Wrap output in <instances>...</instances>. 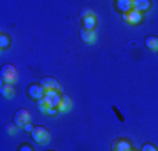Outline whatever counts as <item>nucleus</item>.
<instances>
[{
	"label": "nucleus",
	"instance_id": "nucleus-6",
	"mask_svg": "<svg viewBox=\"0 0 158 151\" xmlns=\"http://www.w3.org/2000/svg\"><path fill=\"white\" fill-rule=\"evenodd\" d=\"M141 18H142V12L135 11V9H132V11H128V12H125V14H123V19L127 23H130V25L139 23V21H141Z\"/></svg>",
	"mask_w": 158,
	"mask_h": 151
},
{
	"label": "nucleus",
	"instance_id": "nucleus-23",
	"mask_svg": "<svg viewBox=\"0 0 158 151\" xmlns=\"http://www.w3.org/2000/svg\"><path fill=\"white\" fill-rule=\"evenodd\" d=\"M23 128L27 130V132H30V134H32V130H34L35 127H34V125H32V123H27V125H25V127H23Z\"/></svg>",
	"mask_w": 158,
	"mask_h": 151
},
{
	"label": "nucleus",
	"instance_id": "nucleus-3",
	"mask_svg": "<svg viewBox=\"0 0 158 151\" xmlns=\"http://www.w3.org/2000/svg\"><path fill=\"white\" fill-rule=\"evenodd\" d=\"M12 123L16 125L18 128L19 127H25L27 123H30V112L27 109H18L12 116Z\"/></svg>",
	"mask_w": 158,
	"mask_h": 151
},
{
	"label": "nucleus",
	"instance_id": "nucleus-10",
	"mask_svg": "<svg viewBox=\"0 0 158 151\" xmlns=\"http://www.w3.org/2000/svg\"><path fill=\"white\" fill-rule=\"evenodd\" d=\"M81 39H83V42H86V44H93L97 39V35L95 32H90V30H81Z\"/></svg>",
	"mask_w": 158,
	"mask_h": 151
},
{
	"label": "nucleus",
	"instance_id": "nucleus-15",
	"mask_svg": "<svg viewBox=\"0 0 158 151\" xmlns=\"http://www.w3.org/2000/svg\"><path fill=\"white\" fill-rule=\"evenodd\" d=\"M146 46H148L151 51H158V37H155V35H149V37L146 39Z\"/></svg>",
	"mask_w": 158,
	"mask_h": 151
},
{
	"label": "nucleus",
	"instance_id": "nucleus-9",
	"mask_svg": "<svg viewBox=\"0 0 158 151\" xmlns=\"http://www.w3.org/2000/svg\"><path fill=\"white\" fill-rule=\"evenodd\" d=\"M116 9L121 11L123 14L132 11V9H134V0H118V2H116Z\"/></svg>",
	"mask_w": 158,
	"mask_h": 151
},
{
	"label": "nucleus",
	"instance_id": "nucleus-2",
	"mask_svg": "<svg viewBox=\"0 0 158 151\" xmlns=\"http://www.w3.org/2000/svg\"><path fill=\"white\" fill-rule=\"evenodd\" d=\"M32 139H34L35 142H39V144H44V142H48V141L51 139V134L46 127H35V128L32 130Z\"/></svg>",
	"mask_w": 158,
	"mask_h": 151
},
{
	"label": "nucleus",
	"instance_id": "nucleus-20",
	"mask_svg": "<svg viewBox=\"0 0 158 151\" xmlns=\"http://www.w3.org/2000/svg\"><path fill=\"white\" fill-rule=\"evenodd\" d=\"M90 16H93V11H91V9H88V7H86V9H83V11H81V19L90 18Z\"/></svg>",
	"mask_w": 158,
	"mask_h": 151
},
{
	"label": "nucleus",
	"instance_id": "nucleus-11",
	"mask_svg": "<svg viewBox=\"0 0 158 151\" xmlns=\"http://www.w3.org/2000/svg\"><path fill=\"white\" fill-rule=\"evenodd\" d=\"M95 27H97V18H95V14H93V16H90V18H85V19H83V28H85V30L95 32Z\"/></svg>",
	"mask_w": 158,
	"mask_h": 151
},
{
	"label": "nucleus",
	"instance_id": "nucleus-14",
	"mask_svg": "<svg viewBox=\"0 0 158 151\" xmlns=\"http://www.w3.org/2000/svg\"><path fill=\"white\" fill-rule=\"evenodd\" d=\"M0 91H2V95L7 97V99H11V97L14 95V88H12V84H9V83H2Z\"/></svg>",
	"mask_w": 158,
	"mask_h": 151
},
{
	"label": "nucleus",
	"instance_id": "nucleus-13",
	"mask_svg": "<svg viewBox=\"0 0 158 151\" xmlns=\"http://www.w3.org/2000/svg\"><path fill=\"white\" fill-rule=\"evenodd\" d=\"M70 107H72L70 99H69L67 95H62V102H60V106H58V112H67Z\"/></svg>",
	"mask_w": 158,
	"mask_h": 151
},
{
	"label": "nucleus",
	"instance_id": "nucleus-1",
	"mask_svg": "<svg viewBox=\"0 0 158 151\" xmlns=\"http://www.w3.org/2000/svg\"><path fill=\"white\" fill-rule=\"evenodd\" d=\"M0 76H2V83L12 84V83L18 79V69L14 67V65H11V63H6V65L2 67V72H0Z\"/></svg>",
	"mask_w": 158,
	"mask_h": 151
},
{
	"label": "nucleus",
	"instance_id": "nucleus-21",
	"mask_svg": "<svg viewBox=\"0 0 158 151\" xmlns=\"http://www.w3.org/2000/svg\"><path fill=\"white\" fill-rule=\"evenodd\" d=\"M56 112H58V107H49L46 114H48V116H56Z\"/></svg>",
	"mask_w": 158,
	"mask_h": 151
},
{
	"label": "nucleus",
	"instance_id": "nucleus-5",
	"mask_svg": "<svg viewBox=\"0 0 158 151\" xmlns=\"http://www.w3.org/2000/svg\"><path fill=\"white\" fill-rule=\"evenodd\" d=\"M27 95L30 99H34V100H40V99H44L46 90L42 88V84H30L27 88Z\"/></svg>",
	"mask_w": 158,
	"mask_h": 151
},
{
	"label": "nucleus",
	"instance_id": "nucleus-22",
	"mask_svg": "<svg viewBox=\"0 0 158 151\" xmlns=\"http://www.w3.org/2000/svg\"><path fill=\"white\" fill-rule=\"evenodd\" d=\"M14 132H16V125L12 123V125H9V127H7V134H14Z\"/></svg>",
	"mask_w": 158,
	"mask_h": 151
},
{
	"label": "nucleus",
	"instance_id": "nucleus-16",
	"mask_svg": "<svg viewBox=\"0 0 158 151\" xmlns=\"http://www.w3.org/2000/svg\"><path fill=\"white\" fill-rule=\"evenodd\" d=\"M9 44H11V37L2 32V34H0V49H2V51L7 49V48H9Z\"/></svg>",
	"mask_w": 158,
	"mask_h": 151
},
{
	"label": "nucleus",
	"instance_id": "nucleus-8",
	"mask_svg": "<svg viewBox=\"0 0 158 151\" xmlns=\"http://www.w3.org/2000/svg\"><path fill=\"white\" fill-rule=\"evenodd\" d=\"M132 149V144L130 141L127 139H116L113 144V151H130Z\"/></svg>",
	"mask_w": 158,
	"mask_h": 151
},
{
	"label": "nucleus",
	"instance_id": "nucleus-24",
	"mask_svg": "<svg viewBox=\"0 0 158 151\" xmlns=\"http://www.w3.org/2000/svg\"><path fill=\"white\" fill-rule=\"evenodd\" d=\"M130 151H137V149H134V148H132V149H130Z\"/></svg>",
	"mask_w": 158,
	"mask_h": 151
},
{
	"label": "nucleus",
	"instance_id": "nucleus-4",
	"mask_svg": "<svg viewBox=\"0 0 158 151\" xmlns=\"http://www.w3.org/2000/svg\"><path fill=\"white\" fill-rule=\"evenodd\" d=\"M44 100L48 102V106L49 107H58L60 106V102H62V93L56 91V90H49V91H46Z\"/></svg>",
	"mask_w": 158,
	"mask_h": 151
},
{
	"label": "nucleus",
	"instance_id": "nucleus-19",
	"mask_svg": "<svg viewBox=\"0 0 158 151\" xmlns=\"http://www.w3.org/2000/svg\"><path fill=\"white\" fill-rule=\"evenodd\" d=\"M141 151H158V148L155 144H151V142H148V144L142 146V149Z\"/></svg>",
	"mask_w": 158,
	"mask_h": 151
},
{
	"label": "nucleus",
	"instance_id": "nucleus-7",
	"mask_svg": "<svg viewBox=\"0 0 158 151\" xmlns=\"http://www.w3.org/2000/svg\"><path fill=\"white\" fill-rule=\"evenodd\" d=\"M40 84H42V88H44L46 91H49V90H56V91H60V83H58L55 78H44L42 81H40Z\"/></svg>",
	"mask_w": 158,
	"mask_h": 151
},
{
	"label": "nucleus",
	"instance_id": "nucleus-25",
	"mask_svg": "<svg viewBox=\"0 0 158 151\" xmlns=\"http://www.w3.org/2000/svg\"><path fill=\"white\" fill-rule=\"evenodd\" d=\"M48 151H55V149H48Z\"/></svg>",
	"mask_w": 158,
	"mask_h": 151
},
{
	"label": "nucleus",
	"instance_id": "nucleus-12",
	"mask_svg": "<svg viewBox=\"0 0 158 151\" xmlns=\"http://www.w3.org/2000/svg\"><path fill=\"white\" fill-rule=\"evenodd\" d=\"M149 7H151V2H149V0H134V9L139 11V12L148 11Z\"/></svg>",
	"mask_w": 158,
	"mask_h": 151
},
{
	"label": "nucleus",
	"instance_id": "nucleus-17",
	"mask_svg": "<svg viewBox=\"0 0 158 151\" xmlns=\"http://www.w3.org/2000/svg\"><path fill=\"white\" fill-rule=\"evenodd\" d=\"M37 107H39L40 112H48V109H49V106H48V102L44 100V99H40V100H37Z\"/></svg>",
	"mask_w": 158,
	"mask_h": 151
},
{
	"label": "nucleus",
	"instance_id": "nucleus-18",
	"mask_svg": "<svg viewBox=\"0 0 158 151\" xmlns=\"http://www.w3.org/2000/svg\"><path fill=\"white\" fill-rule=\"evenodd\" d=\"M18 151H35V149H34V148H32L30 144H27V142H23V144H19V146H18Z\"/></svg>",
	"mask_w": 158,
	"mask_h": 151
}]
</instances>
